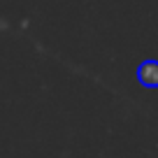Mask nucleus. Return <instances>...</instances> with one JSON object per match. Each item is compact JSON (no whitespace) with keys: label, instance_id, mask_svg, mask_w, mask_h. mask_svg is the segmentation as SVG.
<instances>
[{"label":"nucleus","instance_id":"nucleus-1","mask_svg":"<svg viewBox=\"0 0 158 158\" xmlns=\"http://www.w3.org/2000/svg\"><path fill=\"white\" fill-rule=\"evenodd\" d=\"M137 79L147 89H158V60H144L137 68Z\"/></svg>","mask_w":158,"mask_h":158}]
</instances>
